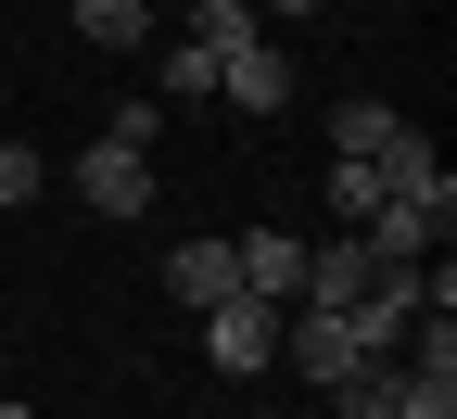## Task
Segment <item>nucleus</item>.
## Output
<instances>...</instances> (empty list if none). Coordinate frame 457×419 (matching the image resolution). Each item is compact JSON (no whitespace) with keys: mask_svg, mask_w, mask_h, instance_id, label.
<instances>
[{"mask_svg":"<svg viewBox=\"0 0 457 419\" xmlns=\"http://www.w3.org/2000/svg\"><path fill=\"white\" fill-rule=\"evenodd\" d=\"M369 242H381V255H407V267H420V255H445V242H457V178H432V191H394V204H369Z\"/></svg>","mask_w":457,"mask_h":419,"instance_id":"obj_1","label":"nucleus"},{"mask_svg":"<svg viewBox=\"0 0 457 419\" xmlns=\"http://www.w3.org/2000/svg\"><path fill=\"white\" fill-rule=\"evenodd\" d=\"M204 356H216L228 381L279 369V306H254V292H228V306H204Z\"/></svg>","mask_w":457,"mask_h":419,"instance_id":"obj_2","label":"nucleus"},{"mask_svg":"<svg viewBox=\"0 0 457 419\" xmlns=\"http://www.w3.org/2000/svg\"><path fill=\"white\" fill-rule=\"evenodd\" d=\"M279 356H293V369L330 394V381L369 356V331H356V318H330V306H279Z\"/></svg>","mask_w":457,"mask_h":419,"instance_id":"obj_3","label":"nucleus"},{"mask_svg":"<svg viewBox=\"0 0 457 419\" xmlns=\"http://www.w3.org/2000/svg\"><path fill=\"white\" fill-rule=\"evenodd\" d=\"M77 204H89V216H153V153L89 140V153H77Z\"/></svg>","mask_w":457,"mask_h":419,"instance_id":"obj_4","label":"nucleus"},{"mask_svg":"<svg viewBox=\"0 0 457 419\" xmlns=\"http://www.w3.org/2000/svg\"><path fill=\"white\" fill-rule=\"evenodd\" d=\"M216 89H228V114H279V102H293V51H279V38L216 51Z\"/></svg>","mask_w":457,"mask_h":419,"instance_id":"obj_5","label":"nucleus"},{"mask_svg":"<svg viewBox=\"0 0 457 419\" xmlns=\"http://www.w3.org/2000/svg\"><path fill=\"white\" fill-rule=\"evenodd\" d=\"M228 255H242V292H254V306H293V292H305V242H293V229H242Z\"/></svg>","mask_w":457,"mask_h":419,"instance_id":"obj_6","label":"nucleus"},{"mask_svg":"<svg viewBox=\"0 0 457 419\" xmlns=\"http://www.w3.org/2000/svg\"><path fill=\"white\" fill-rule=\"evenodd\" d=\"M165 292H179V306H228V292H242V255L228 242H165Z\"/></svg>","mask_w":457,"mask_h":419,"instance_id":"obj_7","label":"nucleus"},{"mask_svg":"<svg viewBox=\"0 0 457 419\" xmlns=\"http://www.w3.org/2000/svg\"><path fill=\"white\" fill-rule=\"evenodd\" d=\"M64 13H77L89 51H140V38H153V0H64Z\"/></svg>","mask_w":457,"mask_h":419,"instance_id":"obj_8","label":"nucleus"},{"mask_svg":"<svg viewBox=\"0 0 457 419\" xmlns=\"http://www.w3.org/2000/svg\"><path fill=\"white\" fill-rule=\"evenodd\" d=\"M330 419H394V356H356L330 381Z\"/></svg>","mask_w":457,"mask_h":419,"instance_id":"obj_9","label":"nucleus"},{"mask_svg":"<svg viewBox=\"0 0 457 419\" xmlns=\"http://www.w3.org/2000/svg\"><path fill=\"white\" fill-rule=\"evenodd\" d=\"M394 128H407L394 102H330V153H356V165H369V153H381Z\"/></svg>","mask_w":457,"mask_h":419,"instance_id":"obj_10","label":"nucleus"},{"mask_svg":"<svg viewBox=\"0 0 457 419\" xmlns=\"http://www.w3.org/2000/svg\"><path fill=\"white\" fill-rule=\"evenodd\" d=\"M369 204H381V165L330 153V229H369Z\"/></svg>","mask_w":457,"mask_h":419,"instance_id":"obj_11","label":"nucleus"},{"mask_svg":"<svg viewBox=\"0 0 457 419\" xmlns=\"http://www.w3.org/2000/svg\"><path fill=\"white\" fill-rule=\"evenodd\" d=\"M165 102H216V51L204 38H165Z\"/></svg>","mask_w":457,"mask_h":419,"instance_id":"obj_12","label":"nucleus"},{"mask_svg":"<svg viewBox=\"0 0 457 419\" xmlns=\"http://www.w3.org/2000/svg\"><path fill=\"white\" fill-rule=\"evenodd\" d=\"M191 38H204V51H242V38H267V13H254V0H204Z\"/></svg>","mask_w":457,"mask_h":419,"instance_id":"obj_13","label":"nucleus"},{"mask_svg":"<svg viewBox=\"0 0 457 419\" xmlns=\"http://www.w3.org/2000/svg\"><path fill=\"white\" fill-rule=\"evenodd\" d=\"M26 191H38V153H26V140H0V204H26Z\"/></svg>","mask_w":457,"mask_h":419,"instance_id":"obj_14","label":"nucleus"},{"mask_svg":"<svg viewBox=\"0 0 457 419\" xmlns=\"http://www.w3.org/2000/svg\"><path fill=\"white\" fill-rule=\"evenodd\" d=\"M254 13H318V0H254Z\"/></svg>","mask_w":457,"mask_h":419,"instance_id":"obj_15","label":"nucleus"},{"mask_svg":"<svg viewBox=\"0 0 457 419\" xmlns=\"http://www.w3.org/2000/svg\"><path fill=\"white\" fill-rule=\"evenodd\" d=\"M0 419H38V406H0Z\"/></svg>","mask_w":457,"mask_h":419,"instance_id":"obj_16","label":"nucleus"}]
</instances>
